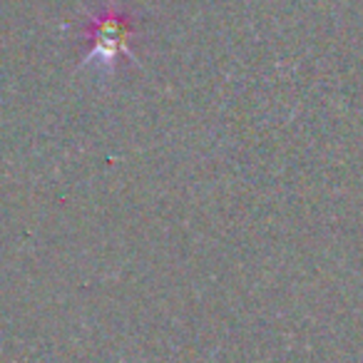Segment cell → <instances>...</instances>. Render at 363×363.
<instances>
[{
	"label": "cell",
	"instance_id": "obj_1",
	"mask_svg": "<svg viewBox=\"0 0 363 363\" xmlns=\"http://www.w3.org/2000/svg\"><path fill=\"white\" fill-rule=\"evenodd\" d=\"M85 38L90 40L85 57L80 65L97 67L102 72L115 70V65L122 57H132V38H135V26L125 13H117L107 8L100 16H92L90 23L82 28Z\"/></svg>",
	"mask_w": 363,
	"mask_h": 363
}]
</instances>
